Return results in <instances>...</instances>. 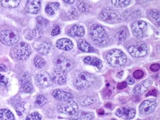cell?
<instances>
[{
    "label": "cell",
    "mask_w": 160,
    "mask_h": 120,
    "mask_svg": "<svg viewBox=\"0 0 160 120\" xmlns=\"http://www.w3.org/2000/svg\"><path fill=\"white\" fill-rule=\"evenodd\" d=\"M90 36L96 44L100 46H105L109 43V37L104 27L95 24L90 28Z\"/></svg>",
    "instance_id": "obj_1"
},
{
    "label": "cell",
    "mask_w": 160,
    "mask_h": 120,
    "mask_svg": "<svg viewBox=\"0 0 160 120\" xmlns=\"http://www.w3.org/2000/svg\"><path fill=\"white\" fill-rule=\"evenodd\" d=\"M106 60L111 66L120 67L126 64L127 57L122 51L120 50H112L108 53Z\"/></svg>",
    "instance_id": "obj_2"
},
{
    "label": "cell",
    "mask_w": 160,
    "mask_h": 120,
    "mask_svg": "<svg viewBox=\"0 0 160 120\" xmlns=\"http://www.w3.org/2000/svg\"><path fill=\"white\" fill-rule=\"evenodd\" d=\"M19 40V34L16 30H8L0 32V41L7 46L16 44Z\"/></svg>",
    "instance_id": "obj_3"
},
{
    "label": "cell",
    "mask_w": 160,
    "mask_h": 120,
    "mask_svg": "<svg viewBox=\"0 0 160 120\" xmlns=\"http://www.w3.org/2000/svg\"><path fill=\"white\" fill-rule=\"evenodd\" d=\"M95 81V77L87 72H83L78 77L75 81V86L79 90L89 88Z\"/></svg>",
    "instance_id": "obj_4"
},
{
    "label": "cell",
    "mask_w": 160,
    "mask_h": 120,
    "mask_svg": "<svg viewBox=\"0 0 160 120\" xmlns=\"http://www.w3.org/2000/svg\"><path fill=\"white\" fill-rule=\"evenodd\" d=\"M57 109L58 112L61 113H64L67 115H75L77 113L78 106L75 101L68 99L58 104Z\"/></svg>",
    "instance_id": "obj_5"
},
{
    "label": "cell",
    "mask_w": 160,
    "mask_h": 120,
    "mask_svg": "<svg viewBox=\"0 0 160 120\" xmlns=\"http://www.w3.org/2000/svg\"><path fill=\"white\" fill-rule=\"evenodd\" d=\"M13 52L18 59L24 60L30 56L31 53V49L28 44L22 42L15 46V48L13 49Z\"/></svg>",
    "instance_id": "obj_6"
},
{
    "label": "cell",
    "mask_w": 160,
    "mask_h": 120,
    "mask_svg": "<svg viewBox=\"0 0 160 120\" xmlns=\"http://www.w3.org/2000/svg\"><path fill=\"white\" fill-rule=\"evenodd\" d=\"M99 17L100 19L108 22V23H116V22H120L121 21L120 18L119 17L116 12L108 7L102 10Z\"/></svg>",
    "instance_id": "obj_7"
},
{
    "label": "cell",
    "mask_w": 160,
    "mask_h": 120,
    "mask_svg": "<svg viewBox=\"0 0 160 120\" xmlns=\"http://www.w3.org/2000/svg\"><path fill=\"white\" fill-rule=\"evenodd\" d=\"M128 52L131 56L134 58H142L146 55L148 49L146 44H140L137 45L131 46L128 48Z\"/></svg>",
    "instance_id": "obj_8"
},
{
    "label": "cell",
    "mask_w": 160,
    "mask_h": 120,
    "mask_svg": "<svg viewBox=\"0 0 160 120\" xmlns=\"http://www.w3.org/2000/svg\"><path fill=\"white\" fill-rule=\"evenodd\" d=\"M156 106H157V103L155 100L153 99L145 100L139 106V112L142 115H149L154 111Z\"/></svg>",
    "instance_id": "obj_9"
},
{
    "label": "cell",
    "mask_w": 160,
    "mask_h": 120,
    "mask_svg": "<svg viewBox=\"0 0 160 120\" xmlns=\"http://www.w3.org/2000/svg\"><path fill=\"white\" fill-rule=\"evenodd\" d=\"M147 29L146 22L143 21H136L132 24L133 34L137 38H142L145 36V31Z\"/></svg>",
    "instance_id": "obj_10"
},
{
    "label": "cell",
    "mask_w": 160,
    "mask_h": 120,
    "mask_svg": "<svg viewBox=\"0 0 160 120\" xmlns=\"http://www.w3.org/2000/svg\"><path fill=\"white\" fill-rule=\"evenodd\" d=\"M36 83L40 88H47L51 83L50 76L46 72H42L38 73L35 78Z\"/></svg>",
    "instance_id": "obj_11"
},
{
    "label": "cell",
    "mask_w": 160,
    "mask_h": 120,
    "mask_svg": "<svg viewBox=\"0 0 160 120\" xmlns=\"http://www.w3.org/2000/svg\"><path fill=\"white\" fill-rule=\"evenodd\" d=\"M55 62L56 66L63 72L64 71H70L74 66L73 62L63 56H58V58L55 59Z\"/></svg>",
    "instance_id": "obj_12"
},
{
    "label": "cell",
    "mask_w": 160,
    "mask_h": 120,
    "mask_svg": "<svg viewBox=\"0 0 160 120\" xmlns=\"http://www.w3.org/2000/svg\"><path fill=\"white\" fill-rule=\"evenodd\" d=\"M115 114L117 117L122 118L125 119H131L134 117L136 114L135 109L130 107L120 108L116 111Z\"/></svg>",
    "instance_id": "obj_13"
},
{
    "label": "cell",
    "mask_w": 160,
    "mask_h": 120,
    "mask_svg": "<svg viewBox=\"0 0 160 120\" xmlns=\"http://www.w3.org/2000/svg\"><path fill=\"white\" fill-rule=\"evenodd\" d=\"M50 78L53 82L57 84H63L67 82V74L65 72L61 70H55L51 74Z\"/></svg>",
    "instance_id": "obj_14"
},
{
    "label": "cell",
    "mask_w": 160,
    "mask_h": 120,
    "mask_svg": "<svg viewBox=\"0 0 160 120\" xmlns=\"http://www.w3.org/2000/svg\"><path fill=\"white\" fill-rule=\"evenodd\" d=\"M151 84H152V81L150 79H147V80L142 81V83H139L138 85L135 86L134 89V93L135 94H142L149 89Z\"/></svg>",
    "instance_id": "obj_15"
},
{
    "label": "cell",
    "mask_w": 160,
    "mask_h": 120,
    "mask_svg": "<svg viewBox=\"0 0 160 120\" xmlns=\"http://www.w3.org/2000/svg\"><path fill=\"white\" fill-rule=\"evenodd\" d=\"M34 48L37 50L38 53L42 55H48L50 51V44L49 43L44 41H38L34 44Z\"/></svg>",
    "instance_id": "obj_16"
},
{
    "label": "cell",
    "mask_w": 160,
    "mask_h": 120,
    "mask_svg": "<svg viewBox=\"0 0 160 120\" xmlns=\"http://www.w3.org/2000/svg\"><path fill=\"white\" fill-rule=\"evenodd\" d=\"M56 46L60 50L69 51L73 48V43L70 39L63 38L57 41Z\"/></svg>",
    "instance_id": "obj_17"
},
{
    "label": "cell",
    "mask_w": 160,
    "mask_h": 120,
    "mask_svg": "<svg viewBox=\"0 0 160 120\" xmlns=\"http://www.w3.org/2000/svg\"><path fill=\"white\" fill-rule=\"evenodd\" d=\"M52 96L57 100L60 101L68 100V99L72 98V95L70 93L66 92V91L61 90V89H56V90L53 91Z\"/></svg>",
    "instance_id": "obj_18"
},
{
    "label": "cell",
    "mask_w": 160,
    "mask_h": 120,
    "mask_svg": "<svg viewBox=\"0 0 160 120\" xmlns=\"http://www.w3.org/2000/svg\"><path fill=\"white\" fill-rule=\"evenodd\" d=\"M41 7L40 1H28L27 2L25 10L28 13L36 14Z\"/></svg>",
    "instance_id": "obj_19"
},
{
    "label": "cell",
    "mask_w": 160,
    "mask_h": 120,
    "mask_svg": "<svg viewBox=\"0 0 160 120\" xmlns=\"http://www.w3.org/2000/svg\"><path fill=\"white\" fill-rule=\"evenodd\" d=\"M68 34L70 36H78L82 37L85 35V30L81 25L75 24L69 30Z\"/></svg>",
    "instance_id": "obj_20"
},
{
    "label": "cell",
    "mask_w": 160,
    "mask_h": 120,
    "mask_svg": "<svg viewBox=\"0 0 160 120\" xmlns=\"http://www.w3.org/2000/svg\"><path fill=\"white\" fill-rule=\"evenodd\" d=\"M83 61L87 64L92 65V66H95V67H97L98 70H100V69L102 67V63L101 60L97 58H95V57H91V56L86 57V58L83 59Z\"/></svg>",
    "instance_id": "obj_21"
},
{
    "label": "cell",
    "mask_w": 160,
    "mask_h": 120,
    "mask_svg": "<svg viewBox=\"0 0 160 120\" xmlns=\"http://www.w3.org/2000/svg\"><path fill=\"white\" fill-rule=\"evenodd\" d=\"M78 46L81 51L85 52H95V49L90 45L89 43H87L84 40H80L78 42Z\"/></svg>",
    "instance_id": "obj_22"
},
{
    "label": "cell",
    "mask_w": 160,
    "mask_h": 120,
    "mask_svg": "<svg viewBox=\"0 0 160 120\" xmlns=\"http://www.w3.org/2000/svg\"><path fill=\"white\" fill-rule=\"evenodd\" d=\"M21 90L23 92L25 93H31L32 90H33V87H32V83L30 82L29 79H24V80H22L21 81Z\"/></svg>",
    "instance_id": "obj_23"
},
{
    "label": "cell",
    "mask_w": 160,
    "mask_h": 120,
    "mask_svg": "<svg viewBox=\"0 0 160 120\" xmlns=\"http://www.w3.org/2000/svg\"><path fill=\"white\" fill-rule=\"evenodd\" d=\"M93 119V114L87 112H80L78 114H75L70 120H92Z\"/></svg>",
    "instance_id": "obj_24"
},
{
    "label": "cell",
    "mask_w": 160,
    "mask_h": 120,
    "mask_svg": "<svg viewBox=\"0 0 160 120\" xmlns=\"http://www.w3.org/2000/svg\"><path fill=\"white\" fill-rule=\"evenodd\" d=\"M0 120H15L13 113L8 109L0 110Z\"/></svg>",
    "instance_id": "obj_25"
},
{
    "label": "cell",
    "mask_w": 160,
    "mask_h": 120,
    "mask_svg": "<svg viewBox=\"0 0 160 120\" xmlns=\"http://www.w3.org/2000/svg\"><path fill=\"white\" fill-rule=\"evenodd\" d=\"M79 103L83 106H89L95 103V99L90 96H83L78 99Z\"/></svg>",
    "instance_id": "obj_26"
},
{
    "label": "cell",
    "mask_w": 160,
    "mask_h": 120,
    "mask_svg": "<svg viewBox=\"0 0 160 120\" xmlns=\"http://www.w3.org/2000/svg\"><path fill=\"white\" fill-rule=\"evenodd\" d=\"M0 2H1V5L5 8H15L19 5L20 1L19 0H8V1L2 0Z\"/></svg>",
    "instance_id": "obj_27"
},
{
    "label": "cell",
    "mask_w": 160,
    "mask_h": 120,
    "mask_svg": "<svg viewBox=\"0 0 160 120\" xmlns=\"http://www.w3.org/2000/svg\"><path fill=\"white\" fill-rule=\"evenodd\" d=\"M128 30L126 27H122L117 32L116 37L119 41H123L128 37Z\"/></svg>",
    "instance_id": "obj_28"
},
{
    "label": "cell",
    "mask_w": 160,
    "mask_h": 120,
    "mask_svg": "<svg viewBox=\"0 0 160 120\" xmlns=\"http://www.w3.org/2000/svg\"><path fill=\"white\" fill-rule=\"evenodd\" d=\"M77 7L78 8V10L81 12L85 13V12H88L89 10V5L87 2L83 1L78 2V3L77 4Z\"/></svg>",
    "instance_id": "obj_29"
},
{
    "label": "cell",
    "mask_w": 160,
    "mask_h": 120,
    "mask_svg": "<svg viewBox=\"0 0 160 120\" xmlns=\"http://www.w3.org/2000/svg\"><path fill=\"white\" fill-rule=\"evenodd\" d=\"M34 64L37 68H43L46 64V62L44 58H42L41 56L37 55L34 58Z\"/></svg>",
    "instance_id": "obj_30"
},
{
    "label": "cell",
    "mask_w": 160,
    "mask_h": 120,
    "mask_svg": "<svg viewBox=\"0 0 160 120\" xmlns=\"http://www.w3.org/2000/svg\"><path fill=\"white\" fill-rule=\"evenodd\" d=\"M8 79L2 74H0V93L5 91L8 85Z\"/></svg>",
    "instance_id": "obj_31"
},
{
    "label": "cell",
    "mask_w": 160,
    "mask_h": 120,
    "mask_svg": "<svg viewBox=\"0 0 160 120\" xmlns=\"http://www.w3.org/2000/svg\"><path fill=\"white\" fill-rule=\"evenodd\" d=\"M148 13L151 17L153 18L157 22V24L159 26V11L157 10H150Z\"/></svg>",
    "instance_id": "obj_32"
},
{
    "label": "cell",
    "mask_w": 160,
    "mask_h": 120,
    "mask_svg": "<svg viewBox=\"0 0 160 120\" xmlns=\"http://www.w3.org/2000/svg\"><path fill=\"white\" fill-rule=\"evenodd\" d=\"M65 16L66 18L68 19H75L78 17V13H77V11L74 8H72V9L67 12V13H66Z\"/></svg>",
    "instance_id": "obj_33"
},
{
    "label": "cell",
    "mask_w": 160,
    "mask_h": 120,
    "mask_svg": "<svg viewBox=\"0 0 160 120\" xmlns=\"http://www.w3.org/2000/svg\"><path fill=\"white\" fill-rule=\"evenodd\" d=\"M131 1H118V0H112V5L115 7H126L130 4Z\"/></svg>",
    "instance_id": "obj_34"
},
{
    "label": "cell",
    "mask_w": 160,
    "mask_h": 120,
    "mask_svg": "<svg viewBox=\"0 0 160 120\" xmlns=\"http://www.w3.org/2000/svg\"><path fill=\"white\" fill-rule=\"evenodd\" d=\"M47 98L43 95H39V96L37 97L36 99V105H38V106H43L47 103Z\"/></svg>",
    "instance_id": "obj_35"
},
{
    "label": "cell",
    "mask_w": 160,
    "mask_h": 120,
    "mask_svg": "<svg viewBox=\"0 0 160 120\" xmlns=\"http://www.w3.org/2000/svg\"><path fill=\"white\" fill-rule=\"evenodd\" d=\"M16 111L18 116H22L24 111H25V106L23 103H18L16 105Z\"/></svg>",
    "instance_id": "obj_36"
},
{
    "label": "cell",
    "mask_w": 160,
    "mask_h": 120,
    "mask_svg": "<svg viewBox=\"0 0 160 120\" xmlns=\"http://www.w3.org/2000/svg\"><path fill=\"white\" fill-rule=\"evenodd\" d=\"M26 120H42V116L40 113L34 112L27 116Z\"/></svg>",
    "instance_id": "obj_37"
},
{
    "label": "cell",
    "mask_w": 160,
    "mask_h": 120,
    "mask_svg": "<svg viewBox=\"0 0 160 120\" xmlns=\"http://www.w3.org/2000/svg\"><path fill=\"white\" fill-rule=\"evenodd\" d=\"M37 22L42 27H47L49 24V22L44 18H43L42 16H38L37 17Z\"/></svg>",
    "instance_id": "obj_38"
},
{
    "label": "cell",
    "mask_w": 160,
    "mask_h": 120,
    "mask_svg": "<svg viewBox=\"0 0 160 120\" xmlns=\"http://www.w3.org/2000/svg\"><path fill=\"white\" fill-rule=\"evenodd\" d=\"M133 76L135 79H141L144 76V72L140 70H137L134 72Z\"/></svg>",
    "instance_id": "obj_39"
},
{
    "label": "cell",
    "mask_w": 160,
    "mask_h": 120,
    "mask_svg": "<svg viewBox=\"0 0 160 120\" xmlns=\"http://www.w3.org/2000/svg\"><path fill=\"white\" fill-rule=\"evenodd\" d=\"M32 35H33L35 37L39 38L43 35V31L39 27H37L36 29H34L33 31H32Z\"/></svg>",
    "instance_id": "obj_40"
},
{
    "label": "cell",
    "mask_w": 160,
    "mask_h": 120,
    "mask_svg": "<svg viewBox=\"0 0 160 120\" xmlns=\"http://www.w3.org/2000/svg\"><path fill=\"white\" fill-rule=\"evenodd\" d=\"M60 32H61V30H60V27H59V26L55 25V27H53L52 32H51V35H52V36H55L58 35V34L60 33Z\"/></svg>",
    "instance_id": "obj_41"
},
{
    "label": "cell",
    "mask_w": 160,
    "mask_h": 120,
    "mask_svg": "<svg viewBox=\"0 0 160 120\" xmlns=\"http://www.w3.org/2000/svg\"><path fill=\"white\" fill-rule=\"evenodd\" d=\"M45 11H46L47 14H48L49 16H52V15H54V13H55V11H53L52 8L50 7V5H49L46 6V8H45Z\"/></svg>",
    "instance_id": "obj_42"
},
{
    "label": "cell",
    "mask_w": 160,
    "mask_h": 120,
    "mask_svg": "<svg viewBox=\"0 0 160 120\" xmlns=\"http://www.w3.org/2000/svg\"><path fill=\"white\" fill-rule=\"evenodd\" d=\"M150 70L151 71H152L153 72H158L159 70V64H152L151 66H150Z\"/></svg>",
    "instance_id": "obj_43"
},
{
    "label": "cell",
    "mask_w": 160,
    "mask_h": 120,
    "mask_svg": "<svg viewBox=\"0 0 160 120\" xmlns=\"http://www.w3.org/2000/svg\"><path fill=\"white\" fill-rule=\"evenodd\" d=\"M49 5H50V7L52 8L53 11H55V10H58L59 8V3L58 2H52V3H50L49 4Z\"/></svg>",
    "instance_id": "obj_44"
},
{
    "label": "cell",
    "mask_w": 160,
    "mask_h": 120,
    "mask_svg": "<svg viewBox=\"0 0 160 120\" xmlns=\"http://www.w3.org/2000/svg\"><path fill=\"white\" fill-rule=\"evenodd\" d=\"M127 86V83L126 82H122V83H118V85H117V87H118V89H120V90H121V89H123L125 88H126Z\"/></svg>",
    "instance_id": "obj_45"
},
{
    "label": "cell",
    "mask_w": 160,
    "mask_h": 120,
    "mask_svg": "<svg viewBox=\"0 0 160 120\" xmlns=\"http://www.w3.org/2000/svg\"><path fill=\"white\" fill-rule=\"evenodd\" d=\"M157 90H156V89H153L152 90L150 91L147 94L146 97H148V96H150V95H153V96H157Z\"/></svg>",
    "instance_id": "obj_46"
},
{
    "label": "cell",
    "mask_w": 160,
    "mask_h": 120,
    "mask_svg": "<svg viewBox=\"0 0 160 120\" xmlns=\"http://www.w3.org/2000/svg\"><path fill=\"white\" fill-rule=\"evenodd\" d=\"M127 83H128L129 85H133L134 83V78H131V77H129V78L127 79Z\"/></svg>",
    "instance_id": "obj_47"
},
{
    "label": "cell",
    "mask_w": 160,
    "mask_h": 120,
    "mask_svg": "<svg viewBox=\"0 0 160 120\" xmlns=\"http://www.w3.org/2000/svg\"><path fill=\"white\" fill-rule=\"evenodd\" d=\"M7 71V67L4 64H0V72H6Z\"/></svg>",
    "instance_id": "obj_48"
},
{
    "label": "cell",
    "mask_w": 160,
    "mask_h": 120,
    "mask_svg": "<svg viewBox=\"0 0 160 120\" xmlns=\"http://www.w3.org/2000/svg\"><path fill=\"white\" fill-rule=\"evenodd\" d=\"M64 2H66V3H68V4H72V3H74V0H72V1H68V0H64Z\"/></svg>",
    "instance_id": "obj_49"
},
{
    "label": "cell",
    "mask_w": 160,
    "mask_h": 120,
    "mask_svg": "<svg viewBox=\"0 0 160 120\" xmlns=\"http://www.w3.org/2000/svg\"><path fill=\"white\" fill-rule=\"evenodd\" d=\"M98 113H99L100 115H103V113H104V111H102V110H100V111H98Z\"/></svg>",
    "instance_id": "obj_50"
},
{
    "label": "cell",
    "mask_w": 160,
    "mask_h": 120,
    "mask_svg": "<svg viewBox=\"0 0 160 120\" xmlns=\"http://www.w3.org/2000/svg\"><path fill=\"white\" fill-rule=\"evenodd\" d=\"M112 120H116V119H112Z\"/></svg>",
    "instance_id": "obj_51"
}]
</instances>
